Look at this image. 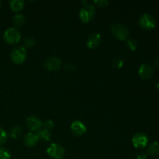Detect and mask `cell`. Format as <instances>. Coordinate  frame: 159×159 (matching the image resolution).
<instances>
[{"mask_svg":"<svg viewBox=\"0 0 159 159\" xmlns=\"http://www.w3.org/2000/svg\"><path fill=\"white\" fill-rule=\"evenodd\" d=\"M82 3L84 4V6L80 9L79 17L83 23H87L93 20L96 15V10H95L94 6L89 2L83 1Z\"/></svg>","mask_w":159,"mask_h":159,"instance_id":"obj_1","label":"cell"},{"mask_svg":"<svg viewBox=\"0 0 159 159\" xmlns=\"http://www.w3.org/2000/svg\"><path fill=\"white\" fill-rule=\"evenodd\" d=\"M3 39L9 44L17 43L21 39V33L16 27L8 28L3 34Z\"/></svg>","mask_w":159,"mask_h":159,"instance_id":"obj_2","label":"cell"},{"mask_svg":"<svg viewBox=\"0 0 159 159\" xmlns=\"http://www.w3.org/2000/svg\"><path fill=\"white\" fill-rule=\"evenodd\" d=\"M111 33L116 39L120 40H125L128 37L129 29L123 23H115L111 26Z\"/></svg>","mask_w":159,"mask_h":159,"instance_id":"obj_3","label":"cell"},{"mask_svg":"<svg viewBox=\"0 0 159 159\" xmlns=\"http://www.w3.org/2000/svg\"><path fill=\"white\" fill-rule=\"evenodd\" d=\"M26 56H27V53H26V48L23 47L15 48L12 50L10 54L11 60L17 65H20V64L24 62L26 58Z\"/></svg>","mask_w":159,"mask_h":159,"instance_id":"obj_4","label":"cell"},{"mask_svg":"<svg viewBox=\"0 0 159 159\" xmlns=\"http://www.w3.org/2000/svg\"><path fill=\"white\" fill-rule=\"evenodd\" d=\"M47 153L53 159H61L65 156V151L61 145L54 143L47 148Z\"/></svg>","mask_w":159,"mask_h":159,"instance_id":"obj_5","label":"cell"},{"mask_svg":"<svg viewBox=\"0 0 159 159\" xmlns=\"http://www.w3.org/2000/svg\"><path fill=\"white\" fill-rule=\"evenodd\" d=\"M139 25L142 29L150 30L154 29L156 26V21L153 16L150 14L144 13L141 16L139 20Z\"/></svg>","mask_w":159,"mask_h":159,"instance_id":"obj_6","label":"cell"},{"mask_svg":"<svg viewBox=\"0 0 159 159\" xmlns=\"http://www.w3.org/2000/svg\"><path fill=\"white\" fill-rule=\"evenodd\" d=\"M132 143H133L134 147L136 148H144L148 145V138L144 133L138 132V133L135 134L132 138Z\"/></svg>","mask_w":159,"mask_h":159,"instance_id":"obj_7","label":"cell"},{"mask_svg":"<svg viewBox=\"0 0 159 159\" xmlns=\"http://www.w3.org/2000/svg\"><path fill=\"white\" fill-rule=\"evenodd\" d=\"M61 60L56 57H49L43 63V67L45 69L50 71H57L61 68Z\"/></svg>","mask_w":159,"mask_h":159,"instance_id":"obj_8","label":"cell"},{"mask_svg":"<svg viewBox=\"0 0 159 159\" xmlns=\"http://www.w3.org/2000/svg\"><path fill=\"white\" fill-rule=\"evenodd\" d=\"M154 71H155L152 65H151L150 64L144 63L140 66L138 69V74L141 79L147 80V79H150L153 76Z\"/></svg>","mask_w":159,"mask_h":159,"instance_id":"obj_9","label":"cell"},{"mask_svg":"<svg viewBox=\"0 0 159 159\" xmlns=\"http://www.w3.org/2000/svg\"><path fill=\"white\" fill-rule=\"evenodd\" d=\"M102 43V36L99 33H93L90 34L86 40V45L89 49L98 48Z\"/></svg>","mask_w":159,"mask_h":159,"instance_id":"obj_10","label":"cell"},{"mask_svg":"<svg viewBox=\"0 0 159 159\" xmlns=\"http://www.w3.org/2000/svg\"><path fill=\"white\" fill-rule=\"evenodd\" d=\"M26 126L33 132H37L42 127V121L37 116H30L26 119Z\"/></svg>","mask_w":159,"mask_h":159,"instance_id":"obj_11","label":"cell"},{"mask_svg":"<svg viewBox=\"0 0 159 159\" xmlns=\"http://www.w3.org/2000/svg\"><path fill=\"white\" fill-rule=\"evenodd\" d=\"M71 130L73 134L77 137H80L86 133L87 128L82 121L75 120L71 125Z\"/></svg>","mask_w":159,"mask_h":159,"instance_id":"obj_12","label":"cell"},{"mask_svg":"<svg viewBox=\"0 0 159 159\" xmlns=\"http://www.w3.org/2000/svg\"><path fill=\"white\" fill-rule=\"evenodd\" d=\"M39 141V138L37 137V134L34 132H29L26 134L23 138V143L27 147H34L37 144Z\"/></svg>","mask_w":159,"mask_h":159,"instance_id":"obj_13","label":"cell"},{"mask_svg":"<svg viewBox=\"0 0 159 159\" xmlns=\"http://www.w3.org/2000/svg\"><path fill=\"white\" fill-rule=\"evenodd\" d=\"M148 154L152 157H159V142L152 143L148 147Z\"/></svg>","mask_w":159,"mask_h":159,"instance_id":"obj_14","label":"cell"},{"mask_svg":"<svg viewBox=\"0 0 159 159\" xmlns=\"http://www.w3.org/2000/svg\"><path fill=\"white\" fill-rule=\"evenodd\" d=\"M36 134H37L39 140H42L43 141H50V140L51 138V132H50V130H46V129L41 128Z\"/></svg>","mask_w":159,"mask_h":159,"instance_id":"obj_15","label":"cell"},{"mask_svg":"<svg viewBox=\"0 0 159 159\" xmlns=\"http://www.w3.org/2000/svg\"><path fill=\"white\" fill-rule=\"evenodd\" d=\"M10 8L14 12H20L23 9L24 6V1L23 0H12L9 2Z\"/></svg>","mask_w":159,"mask_h":159,"instance_id":"obj_16","label":"cell"},{"mask_svg":"<svg viewBox=\"0 0 159 159\" xmlns=\"http://www.w3.org/2000/svg\"><path fill=\"white\" fill-rule=\"evenodd\" d=\"M25 21H26V19L23 14L17 13L12 17V23L16 26H22L24 25Z\"/></svg>","mask_w":159,"mask_h":159,"instance_id":"obj_17","label":"cell"},{"mask_svg":"<svg viewBox=\"0 0 159 159\" xmlns=\"http://www.w3.org/2000/svg\"><path fill=\"white\" fill-rule=\"evenodd\" d=\"M22 134V128L20 126H15L12 127L9 132V136L12 138V139H16L19 138Z\"/></svg>","mask_w":159,"mask_h":159,"instance_id":"obj_18","label":"cell"},{"mask_svg":"<svg viewBox=\"0 0 159 159\" xmlns=\"http://www.w3.org/2000/svg\"><path fill=\"white\" fill-rule=\"evenodd\" d=\"M111 65L113 68H121V67L124 65V60L120 57H115L111 61Z\"/></svg>","mask_w":159,"mask_h":159,"instance_id":"obj_19","label":"cell"},{"mask_svg":"<svg viewBox=\"0 0 159 159\" xmlns=\"http://www.w3.org/2000/svg\"><path fill=\"white\" fill-rule=\"evenodd\" d=\"M23 43L26 48H32L36 44V40L33 37H26L23 40Z\"/></svg>","mask_w":159,"mask_h":159,"instance_id":"obj_20","label":"cell"},{"mask_svg":"<svg viewBox=\"0 0 159 159\" xmlns=\"http://www.w3.org/2000/svg\"><path fill=\"white\" fill-rule=\"evenodd\" d=\"M11 154L7 148H0V159H10Z\"/></svg>","mask_w":159,"mask_h":159,"instance_id":"obj_21","label":"cell"},{"mask_svg":"<svg viewBox=\"0 0 159 159\" xmlns=\"http://www.w3.org/2000/svg\"><path fill=\"white\" fill-rule=\"evenodd\" d=\"M7 139L8 135L6 131L2 127H0V145H2L3 144H5L6 141H7Z\"/></svg>","mask_w":159,"mask_h":159,"instance_id":"obj_22","label":"cell"},{"mask_svg":"<svg viewBox=\"0 0 159 159\" xmlns=\"http://www.w3.org/2000/svg\"><path fill=\"white\" fill-rule=\"evenodd\" d=\"M127 46L131 51H136L138 48V43L134 39H129L127 40Z\"/></svg>","mask_w":159,"mask_h":159,"instance_id":"obj_23","label":"cell"},{"mask_svg":"<svg viewBox=\"0 0 159 159\" xmlns=\"http://www.w3.org/2000/svg\"><path fill=\"white\" fill-rule=\"evenodd\" d=\"M42 127H43L44 128L43 129H46V130H52L54 127V124L51 120H46L43 121L42 123Z\"/></svg>","mask_w":159,"mask_h":159,"instance_id":"obj_24","label":"cell"},{"mask_svg":"<svg viewBox=\"0 0 159 159\" xmlns=\"http://www.w3.org/2000/svg\"><path fill=\"white\" fill-rule=\"evenodd\" d=\"M94 3L99 7H106L109 4V2L107 0H98L95 1Z\"/></svg>","mask_w":159,"mask_h":159,"instance_id":"obj_25","label":"cell"},{"mask_svg":"<svg viewBox=\"0 0 159 159\" xmlns=\"http://www.w3.org/2000/svg\"><path fill=\"white\" fill-rule=\"evenodd\" d=\"M75 67L71 63H67L65 65V70H68V71H72L74 70Z\"/></svg>","mask_w":159,"mask_h":159,"instance_id":"obj_26","label":"cell"},{"mask_svg":"<svg viewBox=\"0 0 159 159\" xmlns=\"http://www.w3.org/2000/svg\"><path fill=\"white\" fill-rule=\"evenodd\" d=\"M148 155L146 153H141L139 154L137 157V159H147Z\"/></svg>","mask_w":159,"mask_h":159,"instance_id":"obj_27","label":"cell"},{"mask_svg":"<svg viewBox=\"0 0 159 159\" xmlns=\"http://www.w3.org/2000/svg\"><path fill=\"white\" fill-rule=\"evenodd\" d=\"M155 65H156V66L158 67V68H159V57H158L156 59H155Z\"/></svg>","mask_w":159,"mask_h":159,"instance_id":"obj_28","label":"cell"},{"mask_svg":"<svg viewBox=\"0 0 159 159\" xmlns=\"http://www.w3.org/2000/svg\"><path fill=\"white\" fill-rule=\"evenodd\" d=\"M1 5H2L1 4V2H0V9H1Z\"/></svg>","mask_w":159,"mask_h":159,"instance_id":"obj_29","label":"cell"}]
</instances>
